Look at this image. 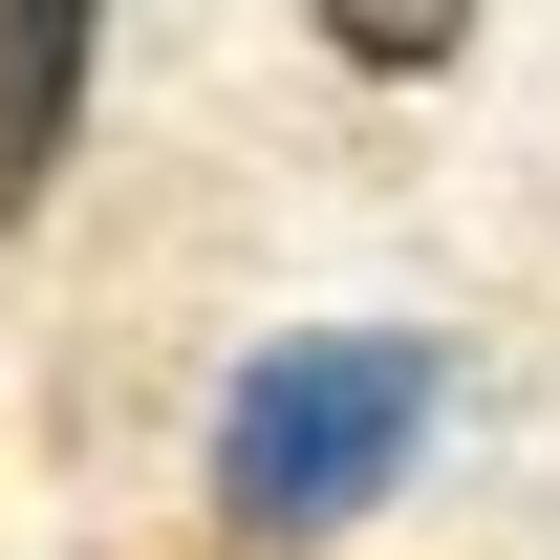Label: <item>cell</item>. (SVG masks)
Listing matches in <instances>:
<instances>
[{
    "instance_id": "cell-2",
    "label": "cell",
    "mask_w": 560,
    "mask_h": 560,
    "mask_svg": "<svg viewBox=\"0 0 560 560\" xmlns=\"http://www.w3.org/2000/svg\"><path fill=\"white\" fill-rule=\"evenodd\" d=\"M86 66H108V0H0V237L66 195V151H86Z\"/></svg>"
},
{
    "instance_id": "cell-1",
    "label": "cell",
    "mask_w": 560,
    "mask_h": 560,
    "mask_svg": "<svg viewBox=\"0 0 560 560\" xmlns=\"http://www.w3.org/2000/svg\"><path fill=\"white\" fill-rule=\"evenodd\" d=\"M431 410H453V366H431L410 324H302V346H259L215 388V517L324 539V517H366V495L431 453Z\"/></svg>"
},
{
    "instance_id": "cell-3",
    "label": "cell",
    "mask_w": 560,
    "mask_h": 560,
    "mask_svg": "<svg viewBox=\"0 0 560 560\" xmlns=\"http://www.w3.org/2000/svg\"><path fill=\"white\" fill-rule=\"evenodd\" d=\"M302 22H324V44H346L366 86H431L453 44H475V0H302Z\"/></svg>"
}]
</instances>
